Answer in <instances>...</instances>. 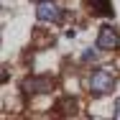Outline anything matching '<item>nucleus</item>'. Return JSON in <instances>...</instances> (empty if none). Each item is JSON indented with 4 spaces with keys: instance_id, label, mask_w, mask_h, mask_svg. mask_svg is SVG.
<instances>
[{
    "instance_id": "20e7f679",
    "label": "nucleus",
    "mask_w": 120,
    "mask_h": 120,
    "mask_svg": "<svg viewBox=\"0 0 120 120\" xmlns=\"http://www.w3.org/2000/svg\"><path fill=\"white\" fill-rule=\"evenodd\" d=\"M51 90V82H49L46 77L41 79V77H28L23 79V92L26 95H36V92H49Z\"/></svg>"
},
{
    "instance_id": "39448f33",
    "label": "nucleus",
    "mask_w": 120,
    "mask_h": 120,
    "mask_svg": "<svg viewBox=\"0 0 120 120\" xmlns=\"http://www.w3.org/2000/svg\"><path fill=\"white\" fill-rule=\"evenodd\" d=\"M82 59H84V61H97V54H95V49H87V51L82 54Z\"/></svg>"
},
{
    "instance_id": "f03ea898",
    "label": "nucleus",
    "mask_w": 120,
    "mask_h": 120,
    "mask_svg": "<svg viewBox=\"0 0 120 120\" xmlns=\"http://www.w3.org/2000/svg\"><path fill=\"white\" fill-rule=\"evenodd\" d=\"M97 46L105 49V51H115L120 46V33L115 28H110V26H102L100 33H97Z\"/></svg>"
},
{
    "instance_id": "423d86ee",
    "label": "nucleus",
    "mask_w": 120,
    "mask_h": 120,
    "mask_svg": "<svg viewBox=\"0 0 120 120\" xmlns=\"http://www.w3.org/2000/svg\"><path fill=\"white\" fill-rule=\"evenodd\" d=\"M115 115H118V118H120V100H118V102H115Z\"/></svg>"
},
{
    "instance_id": "7ed1b4c3",
    "label": "nucleus",
    "mask_w": 120,
    "mask_h": 120,
    "mask_svg": "<svg viewBox=\"0 0 120 120\" xmlns=\"http://www.w3.org/2000/svg\"><path fill=\"white\" fill-rule=\"evenodd\" d=\"M36 15H38V21H44V23H54V21H59L61 10H59L56 3H51V0H41V3L36 5Z\"/></svg>"
},
{
    "instance_id": "f257e3e1",
    "label": "nucleus",
    "mask_w": 120,
    "mask_h": 120,
    "mask_svg": "<svg viewBox=\"0 0 120 120\" xmlns=\"http://www.w3.org/2000/svg\"><path fill=\"white\" fill-rule=\"evenodd\" d=\"M90 90L95 92V95H107V92H112L115 90V77L110 72H95L90 77Z\"/></svg>"
}]
</instances>
